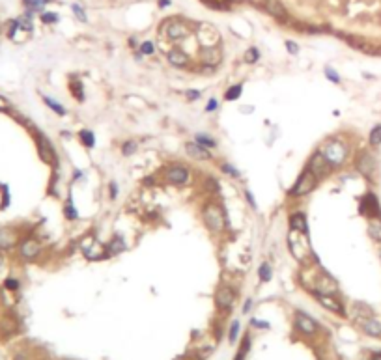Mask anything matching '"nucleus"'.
I'll return each mask as SVG.
<instances>
[{
	"label": "nucleus",
	"mask_w": 381,
	"mask_h": 360,
	"mask_svg": "<svg viewBox=\"0 0 381 360\" xmlns=\"http://www.w3.org/2000/svg\"><path fill=\"white\" fill-rule=\"evenodd\" d=\"M320 151L325 157V160L329 162L333 168H338L347 160V155H350V149H347V144L340 138H329L325 140L322 146H320Z\"/></svg>",
	"instance_id": "1"
},
{
	"label": "nucleus",
	"mask_w": 381,
	"mask_h": 360,
	"mask_svg": "<svg viewBox=\"0 0 381 360\" xmlns=\"http://www.w3.org/2000/svg\"><path fill=\"white\" fill-rule=\"evenodd\" d=\"M202 218H204L206 228H208L211 234H220L226 226L225 211H223V207H220L219 204H208V206L204 207Z\"/></svg>",
	"instance_id": "2"
},
{
	"label": "nucleus",
	"mask_w": 381,
	"mask_h": 360,
	"mask_svg": "<svg viewBox=\"0 0 381 360\" xmlns=\"http://www.w3.org/2000/svg\"><path fill=\"white\" fill-rule=\"evenodd\" d=\"M165 30V38L168 41H174V43H179V41L187 40L190 36L189 24L179 21V19H167L165 24H161V32Z\"/></svg>",
	"instance_id": "3"
},
{
	"label": "nucleus",
	"mask_w": 381,
	"mask_h": 360,
	"mask_svg": "<svg viewBox=\"0 0 381 360\" xmlns=\"http://www.w3.org/2000/svg\"><path fill=\"white\" fill-rule=\"evenodd\" d=\"M318 179L314 174H312L308 168H305V170L301 172L299 177H297V181H295V185L290 189L288 194L290 196H294V198H301V196H306V194H310L312 190L316 189V185H318Z\"/></svg>",
	"instance_id": "4"
},
{
	"label": "nucleus",
	"mask_w": 381,
	"mask_h": 360,
	"mask_svg": "<svg viewBox=\"0 0 381 360\" xmlns=\"http://www.w3.org/2000/svg\"><path fill=\"white\" fill-rule=\"evenodd\" d=\"M355 168H357V172L363 177L372 179L374 174L377 172V159L374 157V153H370V151L364 149V151L359 153L357 159H355Z\"/></svg>",
	"instance_id": "5"
},
{
	"label": "nucleus",
	"mask_w": 381,
	"mask_h": 360,
	"mask_svg": "<svg viewBox=\"0 0 381 360\" xmlns=\"http://www.w3.org/2000/svg\"><path fill=\"white\" fill-rule=\"evenodd\" d=\"M308 170L314 174V176L318 177V179H324V177H327L331 174V170H333V166L325 160V157L322 155V151L320 149H316L314 153H312L310 160H308V166H306Z\"/></svg>",
	"instance_id": "6"
},
{
	"label": "nucleus",
	"mask_w": 381,
	"mask_h": 360,
	"mask_svg": "<svg viewBox=\"0 0 381 360\" xmlns=\"http://www.w3.org/2000/svg\"><path fill=\"white\" fill-rule=\"evenodd\" d=\"M163 177H165V181H167L168 185H174V187H179V185H185L187 181H189V170L185 168V166L181 165H172L168 166V168H165V174H163Z\"/></svg>",
	"instance_id": "7"
},
{
	"label": "nucleus",
	"mask_w": 381,
	"mask_h": 360,
	"mask_svg": "<svg viewBox=\"0 0 381 360\" xmlns=\"http://www.w3.org/2000/svg\"><path fill=\"white\" fill-rule=\"evenodd\" d=\"M81 248H82V252H84V256H86L88 259H93V261L103 259V257H109V254H107V248H103V246H101V243H98V239H96L93 235H88V237H84Z\"/></svg>",
	"instance_id": "8"
},
{
	"label": "nucleus",
	"mask_w": 381,
	"mask_h": 360,
	"mask_svg": "<svg viewBox=\"0 0 381 360\" xmlns=\"http://www.w3.org/2000/svg\"><path fill=\"white\" fill-rule=\"evenodd\" d=\"M359 211L363 217H368V218H374V217H381V206H379V200L374 192H368L366 196L361 198V206H359Z\"/></svg>",
	"instance_id": "9"
},
{
	"label": "nucleus",
	"mask_w": 381,
	"mask_h": 360,
	"mask_svg": "<svg viewBox=\"0 0 381 360\" xmlns=\"http://www.w3.org/2000/svg\"><path fill=\"white\" fill-rule=\"evenodd\" d=\"M262 10L266 13H269L273 19H277L278 23H286L290 19L286 6H284L282 2H278V0H262Z\"/></svg>",
	"instance_id": "10"
},
{
	"label": "nucleus",
	"mask_w": 381,
	"mask_h": 360,
	"mask_svg": "<svg viewBox=\"0 0 381 360\" xmlns=\"http://www.w3.org/2000/svg\"><path fill=\"white\" fill-rule=\"evenodd\" d=\"M234 303H236V291L230 286H220L219 291L215 293L217 308L223 310V312H228V310L234 308Z\"/></svg>",
	"instance_id": "11"
},
{
	"label": "nucleus",
	"mask_w": 381,
	"mask_h": 360,
	"mask_svg": "<svg viewBox=\"0 0 381 360\" xmlns=\"http://www.w3.org/2000/svg\"><path fill=\"white\" fill-rule=\"evenodd\" d=\"M295 326H297V331H299L301 334H305V336H314L318 331L316 321L312 319L310 315L303 314V312H297V314H295Z\"/></svg>",
	"instance_id": "12"
},
{
	"label": "nucleus",
	"mask_w": 381,
	"mask_h": 360,
	"mask_svg": "<svg viewBox=\"0 0 381 360\" xmlns=\"http://www.w3.org/2000/svg\"><path fill=\"white\" fill-rule=\"evenodd\" d=\"M200 62H202V66H213V68H217L223 62V51L217 45L204 47L202 51H200Z\"/></svg>",
	"instance_id": "13"
},
{
	"label": "nucleus",
	"mask_w": 381,
	"mask_h": 360,
	"mask_svg": "<svg viewBox=\"0 0 381 360\" xmlns=\"http://www.w3.org/2000/svg\"><path fill=\"white\" fill-rule=\"evenodd\" d=\"M167 60L172 68H178V69H183L189 66L190 62V56L187 52L181 49V47H172L170 51L167 52Z\"/></svg>",
	"instance_id": "14"
},
{
	"label": "nucleus",
	"mask_w": 381,
	"mask_h": 360,
	"mask_svg": "<svg viewBox=\"0 0 381 360\" xmlns=\"http://www.w3.org/2000/svg\"><path fill=\"white\" fill-rule=\"evenodd\" d=\"M19 252H21V257H23V259H26V261H30V259H36V257L40 256V252H41L40 241L34 239V237L24 239L23 243L19 245Z\"/></svg>",
	"instance_id": "15"
},
{
	"label": "nucleus",
	"mask_w": 381,
	"mask_h": 360,
	"mask_svg": "<svg viewBox=\"0 0 381 360\" xmlns=\"http://www.w3.org/2000/svg\"><path fill=\"white\" fill-rule=\"evenodd\" d=\"M314 297L318 299V303L322 304L324 308H327L329 312L333 314H338V315H344L346 310H344V304L340 301H336L335 295H324V293H314Z\"/></svg>",
	"instance_id": "16"
},
{
	"label": "nucleus",
	"mask_w": 381,
	"mask_h": 360,
	"mask_svg": "<svg viewBox=\"0 0 381 360\" xmlns=\"http://www.w3.org/2000/svg\"><path fill=\"white\" fill-rule=\"evenodd\" d=\"M290 230L294 234H303L306 237L308 235V222H306V215L303 211H294L290 215Z\"/></svg>",
	"instance_id": "17"
},
{
	"label": "nucleus",
	"mask_w": 381,
	"mask_h": 360,
	"mask_svg": "<svg viewBox=\"0 0 381 360\" xmlns=\"http://www.w3.org/2000/svg\"><path fill=\"white\" fill-rule=\"evenodd\" d=\"M185 153L189 155L190 159H195V160H209V159H211L209 149L204 148V146H200V144H197L195 140L185 144Z\"/></svg>",
	"instance_id": "18"
},
{
	"label": "nucleus",
	"mask_w": 381,
	"mask_h": 360,
	"mask_svg": "<svg viewBox=\"0 0 381 360\" xmlns=\"http://www.w3.org/2000/svg\"><path fill=\"white\" fill-rule=\"evenodd\" d=\"M336 291H338V286L329 275L322 276L316 284V289H314V293H324V295H336Z\"/></svg>",
	"instance_id": "19"
},
{
	"label": "nucleus",
	"mask_w": 381,
	"mask_h": 360,
	"mask_svg": "<svg viewBox=\"0 0 381 360\" xmlns=\"http://www.w3.org/2000/svg\"><path fill=\"white\" fill-rule=\"evenodd\" d=\"M361 329L364 331V334H368L372 338H381V323L375 317L368 315L361 321Z\"/></svg>",
	"instance_id": "20"
},
{
	"label": "nucleus",
	"mask_w": 381,
	"mask_h": 360,
	"mask_svg": "<svg viewBox=\"0 0 381 360\" xmlns=\"http://www.w3.org/2000/svg\"><path fill=\"white\" fill-rule=\"evenodd\" d=\"M38 146H40V155L41 159L45 160V162H49V165H52V162H56V153H54V149H52L51 142L47 140L45 137H40L38 138Z\"/></svg>",
	"instance_id": "21"
},
{
	"label": "nucleus",
	"mask_w": 381,
	"mask_h": 360,
	"mask_svg": "<svg viewBox=\"0 0 381 360\" xmlns=\"http://www.w3.org/2000/svg\"><path fill=\"white\" fill-rule=\"evenodd\" d=\"M368 235L375 243H381V217L368 218Z\"/></svg>",
	"instance_id": "22"
},
{
	"label": "nucleus",
	"mask_w": 381,
	"mask_h": 360,
	"mask_svg": "<svg viewBox=\"0 0 381 360\" xmlns=\"http://www.w3.org/2000/svg\"><path fill=\"white\" fill-rule=\"evenodd\" d=\"M17 243V237L12 230H0V248H12Z\"/></svg>",
	"instance_id": "23"
},
{
	"label": "nucleus",
	"mask_w": 381,
	"mask_h": 360,
	"mask_svg": "<svg viewBox=\"0 0 381 360\" xmlns=\"http://www.w3.org/2000/svg\"><path fill=\"white\" fill-rule=\"evenodd\" d=\"M105 248H107V254H109V256H116V254H120V252L125 250V243H123L121 237H114L109 245H105Z\"/></svg>",
	"instance_id": "24"
},
{
	"label": "nucleus",
	"mask_w": 381,
	"mask_h": 360,
	"mask_svg": "<svg viewBox=\"0 0 381 360\" xmlns=\"http://www.w3.org/2000/svg\"><path fill=\"white\" fill-rule=\"evenodd\" d=\"M195 142L204 146V148H208V149L217 148V140H215L213 137L206 135V133H197V135H195Z\"/></svg>",
	"instance_id": "25"
},
{
	"label": "nucleus",
	"mask_w": 381,
	"mask_h": 360,
	"mask_svg": "<svg viewBox=\"0 0 381 360\" xmlns=\"http://www.w3.org/2000/svg\"><path fill=\"white\" fill-rule=\"evenodd\" d=\"M260 60V51H258V47H248L247 51H245V54H243V62L248 63V66H252V63H256Z\"/></svg>",
	"instance_id": "26"
},
{
	"label": "nucleus",
	"mask_w": 381,
	"mask_h": 360,
	"mask_svg": "<svg viewBox=\"0 0 381 360\" xmlns=\"http://www.w3.org/2000/svg\"><path fill=\"white\" fill-rule=\"evenodd\" d=\"M241 93H243V84H232L225 92V99L226 101H237V99L241 97Z\"/></svg>",
	"instance_id": "27"
},
{
	"label": "nucleus",
	"mask_w": 381,
	"mask_h": 360,
	"mask_svg": "<svg viewBox=\"0 0 381 360\" xmlns=\"http://www.w3.org/2000/svg\"><path fill=\"white\" fill-rule=\"evenodd\" d=\"M79 137H81V142H82V146H84V148L92 149L93 146H96V135H93L92 131H88V129H82Z\"/></svg>",
	"instance_id": "28"
},
{
	"label": "nucleus",
	"mask_w": 381,
	"mask_h": 360,
	"mask_svg": "<svg viewBox=\"0 0 381 360\" xmlns=\"http://www.w3.org/2000/svg\"><path fill=\"white\" fill-rule=\"evenodd\" d=\"M258 276H260V280L262 282H271V278H273V269H271V265L267 261H264L258 267Z\"/></svg>",
	"instance_id": "29"
},
{
	"label": "nucleus",
	"mask_w": 381,
	"mask_h": 360,
	"mask_svg": "<svg viewBox=\"0 0 381 360\" xmlns=\"http://www.w3.org/2000/svg\"><path fill=\"white\" fill-rule=\"evenodd\" d=\"M139 52L142 54V56H153L155 54V43L151 40H146L142 41L139 45Z\"/></svg>",
	"instance_id": "30"
},
{
	"label": "nucleus",
	"mask_w": 381,
	"mask_h": 360,
	"mask_svg": "<svg viewBox=\"0 0 381 360\" xmlns=\"http://www.w3.org/2000/svg\"><path fill=\"white\" fill-rule=\"evenodd\" d=\"M368 142L370 146H381V123H377L375 127H372V131L368 135Z\"/></svg>",
	"instance_id": "31"
},
{
	"label": "nucleus",
	"mask_w": 381,
	"mask_h": 360,
	"mask_svg": "<svg viewBox=\"0 0 381 360\" xmlns=\"http://www.w3.org/2000/svg\"><path fill=\"white\" fill-rule=\"evenodd\" d=\"M71 92L77 97V101H81V103L84 101V90H82V82L79 79L71 80Z\"/></svg>",
	"instance_id": "32"
},
{
	"label": "nucleus",
	"mask_w": 381,
	"mask_h": 360,
	"mask_svg": "<svg viewBox=\"0 0 381 360\" xmlns=\"http://www.w3.org/2000/svg\"><path fill=\"white\" fill-rule=\"evenodd\" d=\"M43 101H45L47 107H51V109L54 110V112H56L58 116H66V109H64V107H62L60 103H58V101H54V99L49 97V95H45V97H43Z\"/></svg>",
	"instance_id": "33"
},
{
	"label": "nucleus",
	"mask_w": 381,
	"mask_h": 360,
	"mask_svg": "<svg viewBox=\"0 0 381 360\" xmlns=\"http://www.w3.org/2000/svg\"><path fill=\"white\" fill-rule=\"evenodd\" d=\"M71 12H73V15H75L81 23H86V21H88V15H86V12H84V8H82L81 4L73 2V4H71Z\"/></svg>",
	"instance_id": "34"
},
{
	"label": "nucleus",
	"mask_w": 381,
	"mask_h": 360,
	"mask_svg": "<svg viewBox=\"0 0 381 360\" xmlns=\"http://www.w3.org/2000/svg\"><path fill=\"white\" fill-rule=\"evenodd\" d=\"M135 151H137V142L135 140H125V142L121 144V155L123 157H131Z\"/></svg>",
	"instance_id": "35"
},
{
	"label": "nucleus",
	"mask_w": 381,
	"mask_h": 360,
	"mask_svg": "<svg viewBox=\"0 0 381 360\" xmlns=\"http://www.w3.org/2000/svg\"><path fill=\"white\" fill-rule=\"evenodd\" d=\"M64 215H66V218H68V220H77V218H79V213H77L75 206H73L71 202H68V204H66V207H64Z\"/></svg>",
	"instance_id": "36"
},
{
	"label": "nucleus",
	"mask_w": 381,
	"mask_h": 360,
	"mask_svg": "<svg viewBox=\"0 0 381 360\" xmlns=\"http://www.w3.org/2000/svg\"><path fill=\"white\" fill-rule=\"evenodd\" d=\"M324 73L327 77V80H331L333 84H340V75H338V71L335 68H325Z\"/></svg>",
	"instance_id": "37"
},
{
	"label": "nucleus",
	"mask_w": 381,
	"mask_h": 360,
	"mask_svg": "<svg viewBox=\"0 0 381 360\" xmlns=\"http://www.w3.org/2000/svg\"><path fill=\"white\" fill-rule=\"evenodd\" d=\"M60 21V17H58V13L54 12H43L41 13V23H45V24H54Z\"/></svg>",
	"instance_id": "38"
},
{
	"label": "nucleus",
	"mask_w": 381,
	"mask_h": 360,
	"mask_svg": "<svg viewBox=\"0 0 381 360\" xmlns=\"http://www.w3.org/2000/svg\"><path fill=\"white\" fill-rule=\"evenodd\" d=\"M284 47H286V51H288L292 56H297V54H299V45H297L295 41L286 40V41H284Z\"/></svg>",
	"instance_id": "39"
},
{
	"label": "nucleus",
	"mask_w": 381,
	"mask_h": 360,
	"mask_svg": "<svg viewBox=\"0 0 381 360\" xmlns=\"http://www.w3.org/2000/svg\"><path fill=\"white\" fill-rule=\"evenodd\" d=\"M220 170L225 172V174H228L230 177H239V170H236L232 165H228V162H225V165L220 166Z\"/></svg>",
	"instance_id": "40"
},
{
	"label": "nucleus",
	"mask_w": 381,
	"mask_h": 360,
	"mask_svg": "<svg viewBox=\"0 0 381 360\" xmlns=\"http://www.w3.org/2000/svg\"><path fill=\"white\" fill-rule=\"evenodd\" d=\"M237 332H239V321H234V323H232V326H230V336H228L230 343H236Z\"/></svg>",
	"instance_id": "41"
},
{
	"label": "nucleus",
	"mask_w": 381,
	"mask_h": 360,
	"mask_svg": "<svg viewBox=\"0 0 381 360\" xmlns=\"http://www.w3.org/2000/svg\"><path fill=\"white\" fill-rule=\"evenodd\" d=\"M185 97L189 99V101H198V99L202 97V92H200V90H187V92H185Z\"/></svg>",
	"instance_id": "42"
},
{
	"label": "nucleus",
	"mask_w": 381,
	"mask_h": 360,
	"mask_svg": "<svg viewBox=\"0 0 381 360\" xmlns=\"http://www.w3.org/2000/svg\"><path fill=\"white\" fill-rule=\"evenodd\" d=\"M4 286H6V289H10V291H17V289H19V282L15 280V278H8Z\"/></svg>",
	"instance_id": "43"
},
{
	"label": "nucleus",
	"mask_w": 381,
	"mask_h": 360,
	"mask_svg": "<svg viewBox=\"0 0 381 360\" xmlns=\"http://www.w3.org/2000/svg\"><path fill=\"white\" fill-rule=\"evenodd\" d=\"M109 194H110V200H116V196H118V185H116L114 181L109 183Z\"/></svg>",
	"instance_id": "44"
},
{
	"label": "nucleus",
	"mask_w": 381,
	"mask_h": 360,
	"mask_svg": "<svg viewBox=\"0 0 381 360\" xmlns=\"http://www.w3.org/2000/svg\"><path fill=\"white\" fill-rule=\"evenodd\" d=\"M217 107H219V101L211 97L208 101V105H206V110H208V112H215V110H217Z\"/></svg>",
	"instance_id": "45"
},
{
	"label": "nucleus",
	"mask_w": 381,
	"mask_h": 360,
	"mask_svg": "<svg viewBox=\"0 0 381 360\" xmlns=\"http://www.w3.org/2000/svg\"><path fill=\"white\" fill-rule=\"evenodd\" d=\"M250 325H254V326H258V329H267V323H262V321H256V319H250Z\"/></svg>",
	"instance_id": "46"
},
{
	"label": "nucleus",
	"mask_w": 381,
	"mask_h": 360,
	"mask_svg": "<svg viewBox=\"0 0 381 360\" xmlns=\"http://www.w3.org/2000/svg\"><path fill=\"white\" fill-rule=\"evenodd\" d=\"M245 196H247V202L250 204L252 207H256V202H254V196L250 194V190H245Z\"/></svg>",
	"instance_id": "47"
},
{
	"label": "nucleus",
	"mask_w": 381,
	"mask_h": 360,
	"mask_svg": "<svg viewBox=\"0 0 381 360\" xmlns=\"http://www.w3.org/2000/svg\"><path fill=\"white\" fill-rule=\"evenodd\" d=\"M170 4H172V0H157V6L161 8V10L163 8H168Z\"/></svg>",
	"instance_id": "48"
},
{
	"label": "nucleus",
	"mask_w": 381,
	"mask_h": 360,
	"mask_svg": "<svg viewBox=\"0 0 381 360\" xmlns=\"http://www.w3.org/2000/svg\"><path fill=\"white\" fill-rule=\"evenodd\" d=\"M6 109H10V103L0 95V110H6Z\"/></svg>",
	"instance_id": "49"
},
{
	"label": "nucleus",
	"mask_w": 381,
	"mask_h": 360,
	"mask_svg": "<svg viewBox=\"0 0 381 360\" xmlns=\"http://www.w3.org/2000/svg\"><path fill=\"white\" fill-rule=\"evenodd\" d=\"M250 306H252V301H250V299H248L247 303H245V306H243V312H245V314H247L248 310H250Z\"/></svg>",
	"instance_id": "50"
},
{
	"label": "nucleus",
	"mask_w": 381,
	"mask_h": 360,
	"mask_svg": "<svg viewBox=\"0 0 381 360\" xmlns=\"http://www.w3.org/2000/svg\"><path fill=\"white\" fill-rule=\"evenodd\" d=\"M137 45H139V41H137V38H135V36H133V38H129V47H133V49H135Z\"/></svg>",
	"instance_id": "51"
},
{
	"label": "nucleus",
	"mask_w": 381,
	"mask_h": 360,
	"mask_svg": "<svg viewBox=\"0 0 381 360\" xmlns=\"http://www.w3.org/2000/svg\"><path fill=\"white\" fill-rule=\"evenodd\" d=\"M81 177H82V172H81V170H77V172H75V179H81Z\"/></svg>",
	"instance_id": "52"
},
{
	"label": "nucleus",
	"mask_w": 381,
	"mask_h": 360,
	"mask_svg": "<svg viewBox=\"0 0 381 360\" xmlns=\"http://www.w3.org/2000/svg\"><path fill=\"white\" fill-rule=\"evenodd\" d=\"M372 360H381V354H375V356H374Z\"/></svg>",
	"instance_id": "53"
},
{
	"label": "nucleus",
	"mask_w": 381,
	"mask_h": 360,
	"mask_svg": "<svg viewBox=\"0 0 381 360\" xmlns=\"http://www.w3.org/2000/svg\"><path fill=\"white\" fill-rule=\"evenodd\" d=\"M0 267H2V256H0Z\"/></svg>",
	"instance_id": "54"
},
{
	"label": "nucleus",
	"mask_w": 381,
	"mask_h": 360,
	"mask_svg": "<svg viewBox=\"0 0 381 360\" xmlns=\"http://www.w3.org/2000/svg\"><path fill=\"white\" fill-rule=\"evenodd\" d=\"M379 257H381V250H379Z\"/></svg>",
	"instance_id": "55"
}]
</instances>
